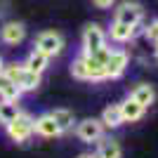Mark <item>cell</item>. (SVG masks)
Instances as JSON below:
<instances>
[{
  "instance_id": "10",
  "label": "cell",
  "mask_w": 158,
  "mask_h": 158,
  "mask_svg": "<svg viewBox=\"0 0 158 158\" xmlns=\"http://www.w3.org/2000/svg\"><path fill=\"white\" fill-rule=\"evenodd\" d=\"M33 132H38L40 137H59L61 135V130L57 127V123L52 120L50 113H45V116L33 120Z\"/></svg>"
},
{
  "instance_id": "8",
  "label": "cell",
  "mask_w": 158,
  "mask_h": 158,
  "mask_svg": "<svg viewBox=\"0 0 158 158\" xmlns=\"http://www.w3.org/2000/svg\"><path fill=\"white\" fill-rule=\"evenodd\" d=\"M127 66V54L123 50H111L109 59L104 64V78H118Z\"/></svg>"
},
{
  "instance_id": "16",
  "label": "cell",
  "mask_w": 158,
  "mask_h": 158,
  "mask_svg": "<svg viewBox=\"0 0 158 158\" xmlns=\"http://www.w3.org/2000/svg\"><path fill=\"white\" fill-rule=\"evenodd\" d=\"M19 104L17 102H10V99H2L0 102V125H7V123H12L17 116H19Z\"/></svg>"
},
{
  "instance_id": "12",
  "label": "cell",
  "mask_w": 158,
  "mask_h": 158,
  "mask_svg": "<svg viewBox=\"0 0 158 158\" xmlns=\"http://www.w3.org/2000/svg\"><path fill=\"white\" fill-rule=\"evenodd\" d=\"M137 28H139V26H127V24L113 21V24H111V31H109V35H111V40H116V43H127V40L135 38Z\"/></svg>"
},
{
  "instance_id": "21",
  "label": "cell",
  "mask_w": 158,
  "mask_h": 158,
  "mask_svg": "<svg viewBox=\"0 0 158 158\" xmlns=\"http://www.w3.org/2000/svg\"><path fill=\"white\" fill-rule=\"evenodd\" d=\"M92 2H94L97 7H102V10H106V7H111L116 0H92Z\"/></svg>"
},
{
  "instance_id": "24",
  "label": "cell",
  "mask_w": 158,
  "mask_h": 158,
  "mask_svg": "<svg viewBox=\"0 0 158 158\" xmlns=\"http://www.w3.org/2000/svg\"><path fill=\"white\" fill-rule=\"evenodd\" d=\"M156 43H158V40H156Z\"/></svg>"
},
{
  "instance_id": "9",
  "label": "cell",
  "mask_w": 158,
  "mask_h": 158,
  "mask_svg": "<svg viewBox=\"0 0 158 158\" xmlns=\"http://www.w3.org/2000/svg\"><path fill=\"white\" fill-rule=\"evenodd\" d=\"M24 38H26V26L21 21H7L0 28V40L7 43V45H19Z\"/></svg>"
},
{
  "instance_id": "19",
  "label": "cell",
  "mask_w": 158,
  "mask_h": 158,
  "mask_svg": "<svg viewBox=\"0 0 158 158\" xmlns=\"http://www.w3.org/2000/svg\"><path fill=\"white\" fill-rule=\"evenodd\" d=\"M50 116H52V120L57 123V127L61 132L73 127V111H69V109H54V111H50Z\"/></svg>"
},
{
  "instance_id": "20",
  "label": "cell",
  "mask_w": 158,
  "mask_h": 158,
  "mask_svg": "<svg viewBox=\"0 0 158 158\" xmlns=\"http://www.w3.org/2000/svg\"><path fill=\"white\" fill-rule=\"evenodd\" d=\"M146 38L153 40V43L158 40V19H156V21H151V24L146 26Z\"/></svg>"
},
{
  "instance_id": "7",
  "label": "cell",
  "mask_w": 158,
  "mask_h": 158,
  "mask_svg": "<svg viewBox=\"0 0 158 158\" xmlns=\"http://www.w3.org/2000/svg\"><path fill=\"white\" fill-rule=\"evenodd\" d=\"M76 135H78L83 142H99L102 135H104V125H102V120H97V118H85L83 123L76 125Z\"/></svg>"
},
{
  "instance_id": "11",
  "label": "cell",
  "mask_w": 158,
  "mask_h": 158,
  "mask_svg": "<svg viewBox=\"0 0 158 158\" xmlns=\"http://www.w3.org/2000/svg\"><path fill=\"white\" fill-rule=\"evenodd\" d=\"M144 106L139 104V102H135L132 97H127L123 104H120V116H123V123H135V120H139L142 116H144Z\"/></svg>"
},
{
  "instance_id": "6",
  "label": "cell",
  "mask_w": 158,
  "mask_h": 158,
  "mask_svg": "<svg viewBox=\"0 0 158 158\" xmlns=\"http://www.w3.org/2000/svg\"><path fill=\"white\" fill-rule=\"evenodd\" d=\"M144 17V10L139 2H120L116 14H113V21H120V24H127V26H139V21Z\"/></svg>"
},
{
  "instance_id": "15",
  "label": "cell",
  "mask_w": 158,
  "mask_h": 158,
  "mask_svg": "<svg viewBox=\"0 0 158 158\" xmlns=\"http://www.w3.org/2000/svg\"><path fill=\"white\" fill-rule=\"evenodd\" d=\"M99 120H102V125H104V127H118V125H123V116H120V104H111V106H106Z\"/></svg>"
},
{
  "instance_id": "5",
  "label": "cell",
  "mask_w": 158,
  "mask_h": 158,
  "mask_svg": "<svg viewBox=\"0 0 158 158\" xmlns=\"http://www.w3.org/2000/svg\"><path fill=\"white\" fill-rule=\"evenodd\" d=\"M106 45V33L102 31V26L90 24L83 31V54H94Z\"/></svg>"
},
{
  "instance_id": "17",
  "label": "cell",
  "mask_w": 158,
  "mask_h": 158,
  "mask_svg": "<svg viewBox=\"0 0 158 158\" xmlns=\"http://www.w3.org/2000/svg\"><path fill=\"white\" fill-rule=\"evenodd\" d=\"M123 156V149L116 139H104L99 142V151H97V158H120Z\"/></svg>"
},
{
  "instance_id": "23",
  "label": "cell",
  "mask_w": 158,
  "mask_h": 158,
  "mask_svg": "<svg viewBox=\"0 0 158 158\" xmlns=\"http://www.w3.org/2000/svg\"><path fill=\"white\" fill-rule=\"evenodd\" d=\"M2 69H5V61H2V57H0V73H2Z\"/></svg>"
},
{
  "instance_id": "22",
  "label": "cell",
  "mask_w": 158,
  "mask_h": 158,
  "mask_svg": "<svg viewBox=\"0 0 158 158\" xmlns=\"http://www.w3.org/2000/svg\"><path fill=\"white\" fill-rule=\"evenodd\" d=\"M78 158H97V153H80Z\"/></svg>"
},
{
  "instance_id": "4",
  "label": "cell",
  "mask_w": 158,
  "mask_h": 158,
  "mask_svg": "<svg viewBox=\"0 0 158 158\" xmlns=\"http://www.w3.org/2000/svg\"><path fill=\"white\" fill-rule=\"evenodd\" d=\"M35 50H40L43 54H47L50 59L61 54L64 50V38H61L57 31H43L38 33V38H35Z\"/></svg>"
},
{
  "instance_id": "14",
  "label": "cell",
  "mask_w": 158,
  "mask_h": 158,
  "mask_svg": "<svg viewBox=\"0 0 158 158\" xmlns=\"http://www.w3.org/2000/svg\"><path fill=\"white\" fill-rule=\"evenodd\" d=\"M47 64H50V57H47V54H43L40 50H33V52L28 54V59L24 61V66H26V69H31L33 73H40V76H43V71L47 69Z\"/></svg>"
},
{
  "instance_id": "13",
  "label": "cell",
  "mask_w": 158,
  "mask_h": 158,
  "mask_svg": "<svg viewBox=\"0 0 158 158\" xmlns=\"http://www.w3.org/2000/svg\"><path fill=\"white\" fill-rule=\"evenodd\" d=\"M0 97L10 99V102H19V97H21V90L12 83V78L5 71L0 73Z\"/></svg>"
},
{
  "instance_id": "1",
  "label": "cell",
  "mask_w": 158,
  "mask_h": 158,
  "mask_svg": "<svg viewBox=\"0 0 158 158\" xmlns=\"http://www.w3.org/2000/svg\"><path fill=\"white\" fill-rule=\"evenodd\" d=\"M109 54H111V47L104 45L94 54H83V57H78L71 66L73 78H78V80H104V64H106V59H109Z\"/></svg>"
},
{
  "instance_id": "18",
  "label": "cell",
  "mask_w": 158,
  "mask_h": 158,
  "mask_svg": "<svg viewBox=\"0 0 158 158\" xmlns=\"http://www.w3.org/2000/svg\"><path fill=\"white\" fill-rule=\"evenodd\" d=\"M135 102H139V104L144 106H151L153 104V99H156V92H153V87L151 85H137L135 90H132V94H130Z\"/></svg>"
},
{
  "instance_id": "2",
  "label": "cell",
  "mask_w": 158,
  "mask_h": 158,
  "mask_svg": "<svg viewBox=\"0 0 158 158\" xmlns=\"http://www.w3.org/2000/svg\"><path fill=\"white\" fill-rule=\"evenodd\" d=\"M2 71L12 78V83L19 87L21 92H31V90H35L40 85V73H33L24 64H5Z\"/></svg>"
},
{
  "instance_id": "3",
  "label": "cell",
  "mask_w": 158,
  "mask_h": 158,
  "mask_svg": "<svg viewBox=\"0 0 158 158\" xmlns=\"http://www.w3.org/2000/svg\"><path fill=\"white\" fill-rule=\"evenodd\" d=\"M5 130H7V135H10V139L24 144V142L31 139V135H33V118L28 116V113H19L12 123L5 125Z\"/></svg>"
}]
</instances>
